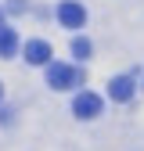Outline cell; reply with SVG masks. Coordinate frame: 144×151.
I'll use <instances>...</instances> for the list:
<instances>
[{
    "label": "cell",
    "instance_id": "1",
    "mask_svg": "<svg viewBox=\"0 0 144 151\" xmlns=\"http://www.w3.org/2000/svg\"><path fill=\"white\" fill-rule=\"evenodd\" d=\"M79 68L76 65H68V61H50L47 68V86L50 90H72V86H79Z\"/></svg>",
    "mask_w": 144,
    "mask_h": 151
},
{
    "label": "cell",
    "instance_id": "2",
    "mask_svg": "<svg viewBox=\"0 0 144 151\" xmlns=\"http://www.w3.org/2000/svg\"><path fill=\"white\" fill-rule=\"evenodd\" d=\"M101 111H104V101L97 97V93H90V90H83L79 97L72 101V115L83 119V122H86V119H97Z\"/></svg>",
    "mask_w": 144,
    "mask_h": 151
},
{
    "label": "cell",
    "instance_id": "3",
    "mask_svg": "<svg viewBox=\"0 0 144 151\" xmlns=\"http://www.w3.org/2000/svg\"><path fill=\"white\" fill-rule=\"evenodd\" d=\"M58 22L65 29H83V22H86L83 4H76V0H61V4H58Z\"/></svg>",
    "mask_w": 144,
    "mask_h": 151
},
{
    "label": "cell",
    "instance_id": "4",
    "mask_svg": "<svg viewBox=\"0 0 144 151\" xmlns=\"http://www.w3.org/2000/svg\"><path fill=\"white\" fill-rule=\"evenodd\" d=\"M22 54H25L29 65H50V58H54V50H50L47 40H29V43L22 47Z\"/></svg>",
    "mask_w": 144,
    "mask_h": 151
},
{
    "label": "cell",
    "instance_id": "5",
    "mask_svg": "<svg viewBox=\"0 0 144 151\" xmlns=\"http://www.w3.org/2000/svg\"><path fill=\"white\" fill-rule=\"evenodd\" d=\"M133 76H115V79L112 83H108V97H112V101H130L133 97Z\"/></svg>",
    "mask_w": 144,
    "mask_h": 151
},
{
    "label": "cell",
    "instance_id": "6",
    "mask_svg": "<svg viewBox=\"0 0 144 151\" xmlns=\"http://www.w3.org/2000/svg\"><path fill=\"white\" fill-rule=\"evenodd\" d=\"M18 47H22L18 43V32L14 29H0V58H14Z\"/></svg>",
    "mask_w": 144,
    "mask_h": 151
},
{
    "label": "cell",
    "instance_id": "7",
    "mask_svg": "<svg viewBox=\"0 0 144 151\" xmlns=\"http://www.w3.org/2000/svg\"><path fill=\"white\" fill-rule=\"evenodd\" d=\"M90 54H94V43H90L86 36H76V40H72V58H76V61H86Z\"/></svg>",
    "mask_w": 144,
    "mask_h": 151
},
{
    "label": "cell",
    "instance_id": "8",
    "mask_svg": "<svg viewBox=\"0 0 144 151\" xmlns=\"http://www.w3.org/2000/svg\"><path fill=\"white\" fill-rule=\"evenodd\" d=\"M0 29H4V11H0Z\"/></svg>",
    "mask_w": 144,
    "mask_h": 151
},
{
    "label": "cell",
    "instance_id": "9",
    "mask_svg": "<svg viewBox=\"0 0 144 151\" xmlns=\"http://www.w3.org/2000/svg\"><path fill=\"white\" fill-rule=\"evenodd\" d=\"M0 101H4V86H0Z\"/></svg>",
    "mask_w": 144,
    "mask_h": 151
}]
</instances>
